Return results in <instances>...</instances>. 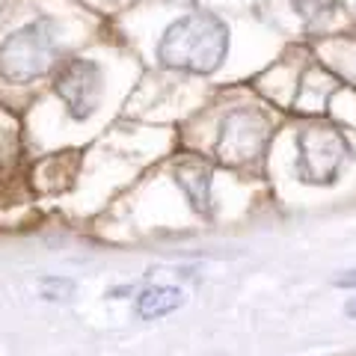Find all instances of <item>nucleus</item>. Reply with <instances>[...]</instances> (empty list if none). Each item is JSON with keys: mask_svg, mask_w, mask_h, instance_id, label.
Listing matches in <instances>:
<instances>
[{"mask_svg": "<svg viewBox=\"0 0 356 356\" xmlns=\"http://www.w3.org/2000/svg\"><path fill=\"white\" fill-rule=\"evenodd\" d=\"M291 178L315 193L356 184V134L332 119H300L291 134Z\"/></svg>", "mask_w": 356, "mask_h": 356, "instance_id": "f257e3e1", "label": "nucleus"}, {"mask_svg": "<svg viewBox=\"0 0 356 356\" xmlns=\"http://www.w3.org/2000/svg\"><path fill=\"white\" fill-rule=\"evenodd\" d=\"M232 48L226 18L217 13H187L163 30L158 42V63L163 69L208 77L222 69Z\"/></svg>", "mask_w": 356, "mask_h": 356, "instance_id": "f03ea898", "label": "nucleus"}, {"mask_svg": "<svg viewBox=\"0 0 356 356\" xmlns=\"http://www.w3.org/2000/svg\"><path fill=\"white\" fill-rule=\"evenodd\" d=\"M280 122L261 104H235L222 113L214 140V161L238 175H261Z\"/></svg>", "mask_w": 356, "mask_h": 356, "instance_id": "7ed1b4c3", "label": "nucleus"}, {"mask_svg": "<svg viewBox=\"0 0 356 356\" xmlns=\"http://www.w3.org/2000/svg\"><path fill=\"white\" fill-rule=\"evenodd\" d=\"M57 39L48 18L30 21V24L9 33L0 44V77L9 83H30L51 69Z\"/></svg>", "mask_w": 356, "mask_h": 356, "instance_id": "20e7f679", "label": "nucleus"}, {"mask_svg": "<svg viewBox=\"0 0 356 356\" xmlns=\"http://www.w3.org/2000/svg\"><path fill=\"white\" fill-rule=\"evenodd\" d=\"M102 89H104V72L95 60L72 57L60 65L54 74V95L60 98L74 122L89 119L102 104Z\"/></svg>", "mask_w": 356, "mask_h": 356, "instance_id": "39448f33", "label": "nucleus"}, {"mask_svg": "<svg viewBox=\"0 0 356 356\" xmlns=\"http://www.w3.org/2000/svg\"><path fill=\"white\" fill-rule=\"evenodd\" d=\"M288 6H291L300 33L315 42L348 33L353 24L341 0H288Z\"/></svg>", "mask_w": 356, "mask_h": 356, "instance_id": "423d86ee", "label": "nucleus"}, {"mask_svg": "<svg viewBox=\"0 0 356 356\" xmlns=\"http://www.w3.org/2000/svg\"><path fill=\"white\" fill-rule=\"evenodd\" d=\"M172 178L178 184V191L184 193L187 205L199 217L214 214V163L199 154H184L175 161Z\"/></svg>", "mask_w": 356, "mask_h": 356, "instance_id": "0eeeda50", "label": "nucleus"}, {"mask_svg": "<svg viewBox=\"0 0 356 356\" xmlns=\"http://www.w3.org/2000/svg\"><path fill=\"white\" fill-rule=\"evenodd\" d=\"M77 166H81V161H77L74 152H57V154H48V158L36 161V166H33V172H30L33 191H39V193L69 191L74 175H77Z\"/></svg>", "mask_w": 356, "mask_h": 356, "instance_id": "6e6552de", "label": "nucleus"}, {"mask_svg": "<svg viewBox=\"0 0 356 356\" xmlns=\"http://www.w3.org/2000/svg\"><path fill=\"white\" fill-rule=\"evenodd\" d=\"M315 57L339 77L344 86L356 89V33H339V36L321 39Z\"/></svg>", "mask_w": 356, "mask_h": 356, "instance_id": "1a4fd4ad", "label": "nucleus"}, {"mask_svg": "<svg viewBox=\"0 0 356 356\" xmlns=\"http://www.w3.org/2000/svg\"><path fill=\"white\" fill-rule=\"evenodd\" d=\"M181 306H184V291L181 288H172V285H154L137 297V315L146 321L172 315V312Z\"/></svg>", "mask_w": 356, "mask_h": 356, "instance_id": "9d476101", "label": "nucleus"}, {"mask_svg": "<svg viewBox=\"0 0 356 356\" xmlns=\"http://www.w3.org/2000/svg\"><path fill=\"white\" fill-rule=\"evenodd\" d=\"M39 288H42V297L44 300H72V294H74V282L72 280H60V276H48V280H42L39 282Z\"/></svg>", "mask_w": 356, "mask_h": 356, "instance_id": "9b49d317", "label": "nucleus"}, {"mask_svg": "<svg viewBox=\"0 0 356 356\" xmlns=\"http://www.w3.org/2000/svg\"><path fill=\"white\" fill-rule=\"evenodd\" d=\"M332 285H336V288H353V291H356V267H353V270H341L336 280H332Z\"/></svg>", "mask_w": 356, "mask_h": 356, "instance_id": "f8f14e48", "label": "nucleus"}, {"mask_svg": "<svg viewBox=\"0 0 356 356\" xmlns=\"http://www.w3.org/2000/svg\"><path fill=\"white\" fill-rule=\"evenodd\" d=\"M341 312H344V318H348V321H353V324H356V294H353V297H348V300H344Z\"/></svg>", "mask_w": 356, "mask_h": 356, "instance_id": "ddd939ff", "label": "nucleus"}]
</instances>
